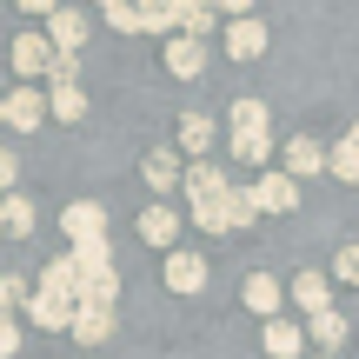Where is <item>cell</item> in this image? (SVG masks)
<instances>
[{"label":"cell","mask_w":359,"mask_h":359,"mask_svg":"<svg viewBox=\"0 0 359 359\" xmlns=\"http://www.w3.org/2000/svg\"><path fill=\"white\" fill-rule=\"evenodd\" d=\"M60 233H67L74 246L107 240V206H100V200H67V206H60Z\"/></svg>","instance_id":"cell-1"},{"label":"cell","mask_w":359,"mask_h":359,"mask_svg":"<svg viewBox=\"0 0 359 359\" xmlns=\"http://www.w3.org/2000/svg\"><path fill=\"white\" fill-rule=\"evenodd\" d=\"M27 320L47 326V333H67V326H74V299L53 293V286H34V293H27Z\"/></svg>","instance_id":"cell-2"},{"label":"cell","mask_w":359,"mask_h":359,"mask_svg":"<svg viewBox=\"0 0 359 359\" xmlns=\"http://www.w3.org/2000/svg\"><path fill=\"white\" fill-rule=\"evenodd\" d=\"M13 74H20V87H34V80L53 74V47H47V34H20V40H13Z\"/></svg>","instance_id":"cell-3"},{"label":"cell","mask_w":359,"mask_h":359,"mask_svg":"<svg viewBox=\"0 0 359 359\" xmlns=\"http://www.w3.org/2000/svg\"><path fill=\"white\" fill-rule=\"evenodd\" d=\"M47 47L74 60V53L87 47V13H74V7H53V13H47Z\"/></svg>","instance_id":"cell-4"},{"label":"cell","mask_w":359,"mask_h":359,"mask_svg":"<svg viewBox=\"0 0 359 359\" xmlns=\"http://www.w3.org/2000/svg\"><path fill=\"white\" fill-rule=\"evenodd\" d=\"M246 193H253L259 213H293V206H299V180H286V173H259Z\"/></svg>","instance_id":"cell-5"},{"label":"cell","mask_w":359,"mask_h":359,"mask_svg":"<svg viewBox=\"0 0 359 359\" xmlns=\"http://www.w3.org/2000/svg\"><path fill=\"white\" fill-rule=\"evenodd\" d=\"M7 127L40 133V127H47V93H40V87H13L7 93Z\"/></svg>","instance_id":"cell-6"},{"label":"cell","mask_w":359,"mask_h":359,"mask_svg":"<svg viewBox=\"0 0 359 359\" xmlns=\"http://www.w3.org/2000/svg\"><path fill=\"white\" fill-rule=\"evenodd\" d=\"M180 187H187V200H193V206H206V200H219L233 180H226V167H213V160H193V167L180 173Z\"/></svg>","instance_id":"cell-7"},{"label":"cell","mask_w":359,"mask_h":359,"mask_svg":"<svg viewBox=\"0 0 359 359\" xmlns=\"http://www.w3.org/2000/svg\"><path fill=\"white\" fill-rule=\"evenodd\" d=\"M226 53L233 60H259V53H266V20H253V13L226 20Z\"/></svg>","instance_id":"cell-8"},{"label":"cell","mask_w":359,"mask_h":359,"mask_svg":"<svg viewBox=\"0 0 359 359\" xmlns=\"http://www.w3.org/2000/svg\"><path fill=\"white\" fill-rule=\"evenodd\" d=\"M167 286H173V293H200V286H206V259L193 253V246H173V253H167Z\"/></svg>","instance_id":"cell-9"},{"label":"cell","mask_w":359,"mask_h":359,"mask_svg":"<svg viewBox=\"0 0 359 359\" xmlns=\"http://www.w3.org/2000/svg\"><path fill=\"white\" fill-rule=\"evenodd\" d=\"M259 346H266L273 359H299V353H306V326H299V320H286V313H280V320H266Z\"/></svg>","instance_id":"cell-10"},{"label":"cell","mask_w":359,"mask_h":359,"mask_svg":"<svg viewBox=\"0 0 359 359\" xmlns=\"http://www.w3.org/2000/svg\"><path fill=\"white\" fill-rule=\"evenodd\" d=\"M167 74H173V80H200V74H206V40L173 34V40H167Z\"/></svg>","instance_id":"cell-11"},{"label":"cell","mask_w":359,"mask_h":359,"mask_svg":"<svg viewBox=\"0 0 359 359\" xmlns=\"http://www.w3.org/2000/svg\"><path fill=\"white\" fill-rule=\"evenodd\" d=\"M140 240L160 246V253H173V246H180V213H173V206H147V213H140Z\"/></svg>","instance_id":"cell-12"},{"label":"cell","mask_w":359,"mask_h":359,"mask_svg":"<svg viewBox=\"0 0 359 359\" xmlns=\"http://www.w3.org/2000/svg\"><path fill=\"white\" fill-rule=\"evenodd\" d=\"M180 173H187V167H180V154H173V147H154V154L140 160V180H147L154 193H173V187H180Z\"/></svg>","instance_id":"cell-13"},{"label":"cell","mask_w":359,"mask_h":359,"mask_svg":"<svg viewBox=\"0 0 359 359\" xmlns=\"http://www.w3.org/2000/svg\"><path fill=\"white\" fill-rule=\"evenodd\" d=\"M246 306H253L259 320H280L286 313V286L273 280V273H253V280H246Z\"/></svg>","instance_id":"cell-14"},{"label":"cell","mask_w":359,"mask_h":359,"mask_svg":"<svg viewBox=\"0 0 359 359\" xmlns=\"http://www.w3.org/2000/svg\"><path fill=\"white\" fill-rule=\"evenodd\" d=\"M67 333H74L80 346H107V339H114V313L107 306H74V326H67Z\"/></svg>","instance_id":"cell-15"},{"label":"cell","mask_w":359,"mask_h":359,"mask_svg":"<svg viewBox=\"0 0 359 359\" xmlns=\"http://www.w3.org/2000/svg\"><path fill=\"white\" fill-rule=\"evenodd\" d=\"M306 339H313L326 359H339V346H346V320H339L333 306H326V313H313V320H306Z\"/></svg>","instance_id":"cell-16"},{"label":"cell","mask_w":359,"mask_h":359,"mask_svg":"<svg viewBox=\"0 0 359 359\" xmlns=\"http://www.w3.org/2000/svg\"><path fill=\"white\" fill-rule=\"evenodd\" d=\"M34 233V200L27 193H7L0 200V240H27Z\"/></svg>","instance_id":"cell-17"},{"label":"cell","mask_w":359,"mask_h":359,"mask_svg":"<svg viewBox=\"0 0 359 359\" xmlns=\"http://www.w3.org/2000/svg\"><path fill=\"white\" fill-rule=\"evenodd\" d=\"M286 293H293V306H306V320L333 306V286H326V273H299V280L286 286Z\"/></svg>","instance_id":"cell-18"},{"label":"cell","mask_w":359,"mask_h":359,"mask_svg":"<svg viewBox=\"0 0 359 359\" xmlns=\"http://www.w3.org/2000/svg\"><path fill=\"white\" fill-rule=\"evenodd\" d=\"M320 167H326V147L320 140H306V133L286 140V180H306V173H320Z\"/></svg>","instance_id":"cell-19"},{"label":"cell","mask_w":359,"mask_h":359,"mask_svg":"<svg viewBox=\"0 0 359 359\" xmlns=\"http://www.w3.org/2000/svg\"><path fill=\"white\" fill-rule=\"evenodd\" d=\"M180 154H193V160L213 154V120L206 114H180Z\"/></svg>","instance_id":"cell-20"},{"label":"cell","mask_w":359,"mask_h":359,"mask_svg":"<svg viewBox=\"0 0 359 359\" xmlns=\"http://www.w3.org/2000/svg\"><path fill=\"white\" fill-rule=\"evenodd\" d=\"M47 120H67V127L87 120V93H80V80H74V87H47Z\"/></svg>","instance_id":"cell-21"},{"label":"cell","mask_w":359,"mask_h":359,"mask_svg":"<svg viewBox=\"0 0 359 359\" xmlns=\"http://www.w3.org/2000/svg\"><path fill=\"white\" fill-rule=\"evenodd\" d=\"M40 286H53V293H67V299L80 306V266H74V253L47 259V273H40Z\"/></svg>","instance_id":"cell-22"},{"label":"cell","mask_w":359,"mask_h":359,"mask_svg":"<svg viewBox=\"0 0 359 359\" xmlns=\"http://www.w3.org/2000/svg\"><path fill=\"white\" fill-rule=\"evenodd\" d=\"M74 266H80V280H100V273H114V246H107V240L74 246Z\"/></svg>","instance_id":"cell-23"},{"label":"cell","mask_w":359,"mask_h":359,"mask_svg":"<svg viewBox=\"0 0 359 359\" xmlns=\"http://www.w3.org/2000/svg\"><path fill=\"white\" fill-rule=\"evenodd\" d=\"M140 34H180V0H147L140 7Z\"/></svg>","instance_id":"cell-24"},{"label":"cell","mask_w":359,"mask_h":359,"mask_svg":"<svg viewBox=\"0 0 359 359\" xmlns=\"http://www.w3.org/2000/svg\"><path fill=\"white\" fill-rule=\"evenodd\" d=\"M253 219H259L253 193H246V187H233V193H226V233H246V226H253Z\"/></svg>","instance_id":"cell-25"},{"label":"cell","mask_w":359,"mask_h":359,"mask_svg":"<svg viewBox=\"0 0 359 359\" xmlns=\"http://www.w3.org/2000/svg\"><path fill=\"white\" fill-rule=\"evenodd\" d=\"M266 154H273V133H233V160L240 167H259Z\"/></svg>","instance_id":"cell-26"},{"label":"cell","mask_w":359,"mask_h":359,"mask_svg":"<svg viewBox=\"0 0 359 359\" xmlns=\"http://www.w3.org/2000/svg\"><path fill=\"white\" fill-rule=\"evenodd\" d=\"M206 27H213V7H200V0H180V34H187V40H206Z\"/></svg>","instance_id":"cell-27"},{"label":"cell","mask_w":359,"mask_h":359,"mask_svg":"<svg viewBox=\"0 0 359 359\" xmlns=\"http://www.w3.org/2000/svg\"><path fill=\"white\" fill-rule=\"evenodd\" d=\"M233 133H266V100H233Z\"/></svg>","instance_id":"cell-28"},{"label":"cell","mask_w":359,"mask_h":359,"mask_svg":"<svg viewBox=\"0 0 359 359\" xmlns=\"http://www.w3.org/2000/svg\"><path fill=\"white\" fill-rule=\"evenodd\" d=\"M326 167H333L339 180H353V187H359V147H353V140H339V147H326Z\"/></svg>","instance_id":"cell-29"},{"label":"cell","mask_w":359,"mask_h":359,"mask_svg":"<svg viewBox=\"0 0 359 359\" xmlns=\"http://www.w3.org/2000/svg\"><path fill=\"white\" fill-rule=\"evenodd\" d=\"M226 193H233V187H226ZM226 193L206 200V206H193V226H200V233H226Z\"/></svg>","instance_id":"cell-30"},{"label":"cell","mask_w":359,"mask_h":359,"mask_svg":"<svg viewBox=\"0 0 359 359\" xmlns=\"http://www.w3.org/2000/svg\"><path fill=\"white\" fill-rule=\"evenodd\" d=\"M100 20H107V27H120V34H140V7H127V0H107Z\"/></svg>","instance_id":"cell-31"},{"label":"cell","mask_w":359,"mask_h":359,"mask_svg":"<svg viewBox=\"0 0 359 359\" xmlns=\"http://www.w3.org/2000/svg\"><path fill=\"white\" fill-rule=\"evenodd\" d=\"M20 353V326H13V313H0V359Z\"/></svg>","instance_id":"cell-32"},{"label":"cell","mask_w":359,"mask_h":359,"mask_svg":"<svg viewBox=\"0 0 359 359\" xmlns=\"http://www.w3.org/2000/svg\"><path fill=\"white\" fill-rule=\"evenodd\" d=\"M13 180H20V160H13V147H0V200L13 193Z\"/></svg>","instance_id":"cell-33"},{"label":"cell","mask_w":359,"mask_h":359,"mask_svg":"<svg viewBox=\"0 0 359 359\" xmlns=\"http://www.w3.org/2000/svg\"><path fill=\"white\" fill-rule=\"evenodd\" d=\"M339 280L359 286V246H339Z\"/></svg>","instance_id":"cell-34"},{"label":"cell","mask_w":359,"mask_h":359,"mask_svg":"<svg viewBox=\"0 0 359 359\" xmlns=\"http://www.w3.org/2000/svg\"><path fill=\"white\" fill-rule=\"evenodd\" d=\"M13 299H20V280H13V273H0V313H13Z\"/></svg>","instance_id":"cell-35"},{"label":"cell","mask_w":359,"mask_h":359,"mask_svg":"<svg viewBox=\"0 0 359 359\" xmlns=\"http://www.w3.org/2000/svg\"><path fill=\"white\" fill-rule=\"evenodd\" d=\"M0 127H7V93H0Z\"/></svg>","instance_id":"cell-36"},{"label":"cell","mask_w":359,"mask_h":359,"mask_svg":"<svg viewBox=\"0 0 359 359\" xmlns=\"http://www.w3.org/2000/svg\"><path fill=\"white\" fill-rule=\"evenodd\" d=\"M346 140H353V147H359V127H353V133H346Z\"/></svg>","instance_id":"cell-37"},{"label":"cell","mask_w":359,"mask_h":359,"mask_svg":"<svg viewBox=\"0 0 359 359\" xmlns=\"http://www.w3.org/2000/svg\"><path fill=\"white\" fill-rule=\"evenodd\" d=\"M313 359H326V353H313Z\"/></svg>","instance_id":"cell-38"}]
</instances>
